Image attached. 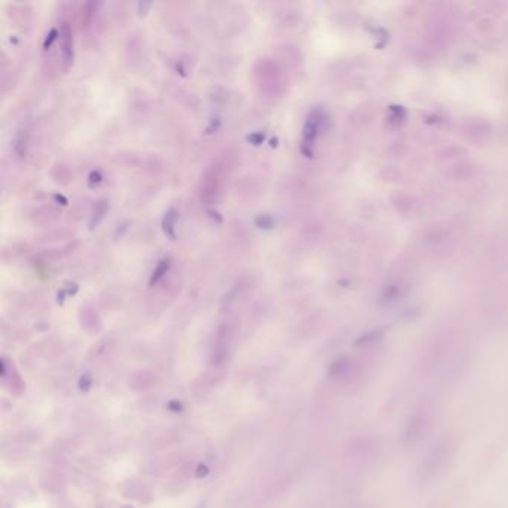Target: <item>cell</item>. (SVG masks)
I'll return each mask as SVG.
<instances>
[{"label": "cell", "instance_id": "cell-10", "mask_svg": "<svg viewBox=\"0 0 508 508\" xmlns=\"http://www.w3.org/2000/svg\"><path fill=\"white\" fill-rule=\"evenodd\" d=\"M55 35H57V30H53V32L50 33V39H46V42H45V46H50V45H51V42H53V40H54V39L57 37Z\"/></svg>", "mask_w": 508, "mask_h": 508}, {"label": "cell", "instance_id": "cell-3", "mask_svg": "<svg viewBox=\"0 0 508 508\" xmlns=\"http://www.w3.org/2000/svg\"><path fill=\"white\" fill-rule=\"evenodd\" d=\"M61 54H63V63L64 67H69L73 61V37H72V32L69 24L64 22L61 27Z\"/></svg>", "mask_w": 508, "mask_h": 508}, {"label": "cell", "instance_id": "cell-2", "mask_svg": "<svg viewBox=\"0 0 508 508\" xmlns=\"http://www.w3.org/2000/svg\"><path fill=\"white\" fill-rule=\"evenodd\" d=\"M449 456V444L447 443H443L440 446H437V449H434L431 452V454L428 456L426 462L423 465V474H428V475H434L435 472H437L444 464H446V459Z\"/></svg>", "mask_w": 508, "mask_h": 508}, {"label": "cell", "instance_id": "cell-8", "mask_svg": "<svg viewBox=\"0 0 508 508\" xmlns=\"http://www.w3.org/2000/svg\"><path fill=\"white\" fill-rule=\"evenodd\" d=\"M379 337H380V332H379V331H371L370 334H367V335H364V337H361L359 340L356 342V346H367V345H371V343H374V342L379 340Z\"/></svg>", "mask_w": 508, "mask_h": 508}, {"label": "cell", "instance_id": "cell-6", "mask_svg": "<svg viewBox=\"0 0 508 508\" xmlns=\"http://www.w3.org/2000/svg\"><path fill=\"white\" fill-rule=\"evenodd\" d=\"M168 267H170V259H163V261H160V264L157 265L155 270H154V273H152V277H151V282H149V283H151V285L157 283V282L167 273Z\"/></svg>", "mask_w": 508, "mask_h": 508}, {"label": "cell", "instance_id": "cell-9", "mask_svg": "<svg viewBox=\"0 0 508 508\" xmlns=\"http://www.w3.org/2000/svg\"><path fill=\"white\" fill-rule=\"evenodd\" d=\"M79 386H81V389L84 391H87L88 388H90V386H91V376L90 374H84L82 377H81V380H79Z\"/></svg>", "mask_w": 508, "mask_h": 508}, {"label": "cell", "instance_id": "cell-4", "mask_svg": "<svg viewBox=\"0 0 508 508\" xmlns=\"http://www.w3.org/2000/svg\"><path fill=\"white\" fill-rule=\"evenodd\" d=\"M318 126H319V119L316 118V115H310L304 127V145H311V142L316 137Z\"/></svg>", "mask_w": 508, "mask_h": 508}, {"label": "cell", "instance_id": "cell-11", "mask_svg": "<svg viewBox=\"0 0 508 508\" xmlns=\"http://www.w3.org/2000/svg\"><path fill=\"white\" fill-rule=\"evenodd\" d=\"M199 508H204V507H203V505H200V507H199Z\"/></svg>", "mask_w": 508, "mask_h": 508}, {"label": "cell", "instance_id": "cell-1", "mask_svg": "<svg viewBox=\"0 0 508 508\" xmlns=\"http://www.w3.org/2000/svg\"><path fill=\"white\" fill-rule=\"evenodd\" d=\"M429 426V416L428 411L417 410L416 413L410 417L407 426H405V432H404V444L407 447H413L416 443L420 441V438L425 435L426 429Z\"/></svg>", "mask_w": 508, "mask_h": 508}, {"label": "cell", "instance_id": "cell-7", "mask_svg": "<svg viewBox=\"0 0 508 508\" xmlns=\"http://www.w3.org/2000/svg\"><path fill=\"white\" fill-rule=\"evenodd\" d=\"M175 221H176V213L175 210H170L165 213V218H164V230L165 233L170 236V237H175V233H173V225H175Z\"/></svg>", "mask_w": 508, "mask_h": 508}, {"label": "cell", "instance_id": "cell-5", "mask_svg": "<svg viewBox=\"0 0 508 508\" xmlns=\"http://www.w3.org/2000/svg\"><path fill=\"white\" fill-rule=\"evenodd\" d=\"M349 368V361L346 358H340L337 359L335 362H332V365L329 368V376L331 377H337V376H342L347 371Z\"/></svg>", "mask_w": 508, "mask_h": 508}]
</instances>
